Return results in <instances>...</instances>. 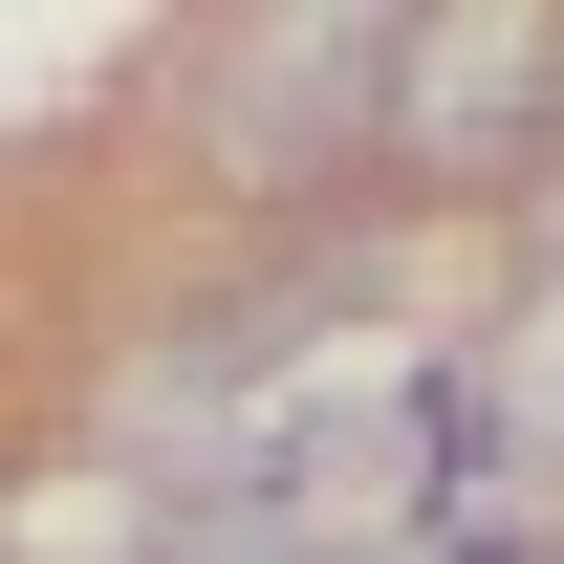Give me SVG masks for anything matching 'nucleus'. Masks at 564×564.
<instances>
[{"label": "nucleus", "mask_w": 564, "mask_h": 564, "mask_svg": "<svg viewBox=\"0 0 564 564\" xmlns=\"http://www.w3.org/2000/svg\"><path fill=\"white\" fill-rule=\"evenodd\" d=\"M391 87H413V22H369V0L217 22V44H196V152L239 174V196H304V174L391 152Z\"/></svg>", "instance_id": "obj_1"}, {"label": "nucleus", "mask_w": 564, "mask_h": 564, "mask_svg": "<svg viewBox=\"0 0 564 564\" xmlns=\"http://www.w3.org/2000/svg\"><path fill=\"white\" fill-rule=\"evenodd\" d=\"M391 152L456 174V196H543L564 174V0H499V22H413V87H391Z\"/></svg>", "instance_id": "obj_2"}, {"label": "nucleus", "mask_w": 564, "mask_h": 564, "mask_svg": "<svg viewBox=\"0 0 564 564\" xmlns=\"http://www.w3.org/2000/svg\"><path fill=\"white\" fill-rule=\"evenodd\" d=\"M456 478L499 521H564V282H521L499 348H456Z\"/></svg>", "instance_id": "obj_3"}, {"label": "nucleus", "mask_w": 564, "mask_h": 564, "mask_svg": "<svg viewBox=\"0 0 564 564\" xmlns=\"http://www.w3.org/2000/svg\"><path fill=\"white\" fill-rule=\"evenodd\" d=\"M521 282H564V174H543V196H521Z\"/></svg>", "instance_id": "obj_4"}]
</instances>
